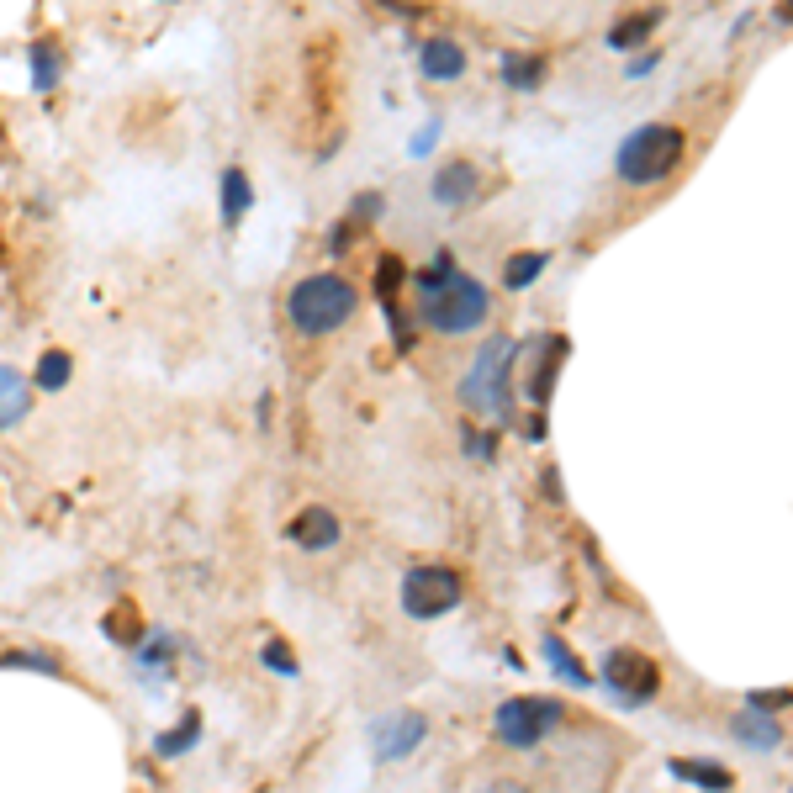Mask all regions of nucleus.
I'll list each match as a JSON object with an SVG mask.
<instances>
[{
    "instance_id": "nucleus-1",
    "label": "nucleus",
    "mask_w": 793,
    "mask_h": 793,
    "mask_svg": "<svg viewBox=\"0 0 793 793\" xmlns=\"http://www.w3.org/2000/svg\"><path fill=\"white\" fill-rule=\"evenodd\" d=\"M418 291H423L418 312L434 334H476V328L492 318V291L476 281V275L455 270L450 249L434 254V265L418 275Z\"/></svg>"
},
{
    "instance_id": "nucleus-2",
    "label": "nucleus",
    "mask_w": 793,
    "mask_h": 793,
    "mask_svg": "<svg viewBox=\"0 0 793 793\" xmlns=\"http://www.w3.org/2000/svg\"><path fill=\"white\" fill-rule=\"evenodd\" d=\"M355 307H360L355 286H349L344 275H334V270L302 275V281L291 286V297H286L291 328L307 334V339H323V334H334V328H344L349 318H355Z\"/></svg>"
},
{
    "instance_id": "nucleus-3",
    "label": "nucleus",
    "mask_w": 793,
    "mask_h": 793,
    "mask_svg": "<svg viewBox=\"0 0 793 793\" xmlns=\"http://www.w3.org/2000/svg\"><path fill=\"white\" fill-rule=\"evenodd\" d=\"M682 154H688V133H682V127L645 122V127H635V133L619 143L614 170H619L624 186H661V180H672Z\"/></svg>"
},
{
    "instance_id": "nucleus-4",
    "label": "nucleus",
    "mask_w": 793,
    "mask_h": 793,
    "mask_svg": "<svg viewBox=\"0 0 793 793\" xmlns=\"http://www.w3.org/2000/svg\"><path fill=\"white\" fill-rule=\"evenodd\" d=\"M513 355H519V344L513 339H487L476 349L471 371L460 376V402L476 413H492V418H513Z\"/></svg>"
},
{
    "instance_id": "nucleus-5",
    "label": "nucleus",
    "mask_w": 793,
    "mask_h": 793,
    "mask_svg": "<svg viewBox=\"0 0 793 793\" xmlns=\"http://www.w3.org/2000/svg\"><path fill=\"white\" fill-rule=\"evenodd\" d=\"M561 725H566L561 698H540V693H519V698H508V704H497V714H492V735L503 746H519V751L540 746L545 735L561 730Z\"/></svg>"
},
{
    "instance_id": "nucleus-6",
    "label": "nucleus",
    "mask_w": 793,
    "mask_h": 793,
    "mask_svg": "<svg viewBox=\"0 0 793 793\" xmlns=\"http://www.w3.org/2000/svg\"><path fill=\"white\" fill-rule=\"evenodd\" d=\"M603 688L619 698L624 709L645 704V698L661 693V667L645 651H630V645H614V651L603 656Z\"/></svg>"
},
{
    "instance_id": "nucleus-7",
    "label": "nucleus",
    "mask_w": 793,
    "mask_h": 793,
    "mask_svg": "<svg viewBox=\"0 0 793 793\" xmlns=\"http://www.w3.org/2000/svg\"><path fill=\"white\" fill-rule=\"evenodd\" d=\"M460 598H466V587H460L450 566H413L402 577V608L413 619H439L450 608H460Z\"/></svg>"
},
{
    "instance_id": "nucleus-8",
    "label": "nucleus",
    "mask_w": 793,
    "mask_h": 793,
    "mask_svg": "<svg viewBox=\"0 0 793 793\" xmlns=\"http://www.w3.org/2000/svg\"><path fill=\"white\" fill-rule=\"evenodd\" d=\"M423 741H429V719L418 709H397V714H381L371 725V751L376 762H402V756H413Z\"/></svg>"
},
{
    "instance_id": "nucleus-9",
    "label": "nucleus",
    "mask_w": 793,
    "mask_h": 793,
    "mask_svg": "<svg viewBox=\"0 0 793 793\" xmlns=\"http://www.w3.org/2000/svg\"><path fill=\"white\" fill-rule=\"evenodd\" d=\"M482 191V170H476L471 159H450L439 164L434 180H429V196L439 201V207H466V201Z\"/></svg>"
},
{
    "instance_id": "nucleus-10",
    "label": "nucleus",
    "mask_w": 793,
    "mask_h": 793,
    "mask_svg": "<svg viewBox=\"0 0 793 793\" xmlns=\"http://www.w3.org/2000/svg\"><path fill=\"white\" fill-rule=\"evenodd\" d=\"M529 349L540 360H534L529 376H519V386H524V397L534 402V408H545L550 386H556V371H561V360H566V339H529Z\"/></svg>"
},
{
    "instance_id": "nucleus-11",
    "label": "nucleus",
    "mask_w": 793,
    "mask_h": 793,
    "mask_svg": "<svg viewBox=\"0 0 793 793\" xmlns=\"http://www.w3.org/2000/svg\"><path fill=\"white\" fill-rule=\"evenodd\" d=\"M291 540H297L307 556L312 550H334L344 540V524H339V513H328V508H302L297 519H291Z\"/></svg>"
},
{
    "instance_id": "nucleus-12",
    "label": "nucleus",
    "mask_w": 793,
    "mask_h": 793,
    "mask_svg": "<svg viewBox=\"0 0 793 793\" xmlns=\"http://www.w3.org/2000/svg\"><path fill=\"white\" fill-rule=\"evenodd\" d=\"M418 64H423L429 80H460L466 75V48H460L455 38H429L423 53H418Z\"/></svg>"
},
{
    "instance_id": "nucleus-13",
    "label": "nucleus",
    "mask_w": 793,
    "mask_h": 793,
    "mask_svg": "<svg viewBox=\"0 0 793 793\" xmlns=\"http://www.w3.org/2000/svg\"><path fill=\"white\" fill-rule=\"evenodd\" d=\"M667 767H672V778L698 783V788H709V793L735 788V772H730V767H719V762H709V756H672Z\"/></svg>"
},
{
    "instance_id": "nucleus-14",
    "label": "nucleus",
    "mask_w": 793,
    "mask_h": 793,
    "mask_svg": "<svg viewBox=\"0 0 793 793\" xmlns=\"http://www.w3.org/2000/svg\"><path fill=\"white\" fill-rule=\"evenodd\" d=\"M730 735H735V741H746L751 751H778L783 746V725L772 714H756V709L735 714L730 719Z\"/></svg>"
},
{
    "instance_id": "nucleus-15",
    "label": "nucleus",
    "mask_w": 793,
    "mask_h": 793,
    "mask_svg": "<svg viewBox=\"0 0 793 793\" xmlns=\"http://www.w3.org/2000/svg\"><path fill=\"white\" fill-rule=\"evenodd\" d=\"M27 408H32V381L22 371H11V365H0V429L22 423Z\"/></svg>"
},
{
    "instance_id": "nucleus-16",
    "label": "nucleus",
    "mask_w": 793,
    "mask_h": 793,
    "mask_svg": "<svg viewBox=\"0 0 793 793\" xmlns=\"http://www.w3.org/2000/svg\"><path fill=\"white\" fill-rule=\"evenodd\" d=\"M503 80H508V90H519V96H534V90L545 85V59L540 53H503Z\"/></svg>"
},
{
    "instance_id": "nucleus-17",
    "label": "nucleus",
    "mask_w": 793,
    "mask_h": 793,
    "mask_svg": "<svg viewBox=\"0 0 793 793\" xmlns=\"http://www.w3.org/2000/svg\"><path fill=\"white\" fill-rule=\"evenodd\" d=\"M656 22H661V11H630V16H619V22L608 27V48L630 53L635 43L651 38V27H656Z\"/></svg>"
},
{
    "instance_id": "nucleus-18",
    "label": "nucleus",
    "mask_w": 793,
    "mask_h": 793,
    "mask_svg": "<svg viewBox=\"0 0 793 793\" xmlns=\"http://www.w3.org/2000/svg\"><path fill=\"white\" fill-rule=\"evenodd\" d=\"M254 207V191H249V175L244 170H223V223L238 228Z\"/></svg>"
},
{
    "instance_id": "nucleus-19",
    "label": "nucleus",
    "mask_w": 793,
    "mask_h": 793,
    "mask_svg": "<svg viewBox=\"0 0 793 793\" xmlns=\"http://www.w3.org/2000/svg\"><path fill=\"white\" fill-rule=\"evenodd\" d=\"M27 59H32V90H43V96H48V90L59 85V48H53L48 38H38V43L27 48Z\"/></svg>"
},
{
    "instance_id": "nucleus-20",
    "label": "nucleus",
    "mask_w": 793,
    "mask_h": 793,
    "mask_svg": "<svg viewBox=\"0 0 793 793\" xmlns=\"http://www.w3.org/2000/svg\"><path fill=\"white\" fill-rule=\"evenodd\" d=\"M69 376H75V360H69L64 349H48V355L38 360V376H32V386H38V392H64Z\"/></svg>"
},
{
    "instance_id": "nucleus-21",
    "label": "nucleus",
    "mask_w": 793,
    "mask_h": 793,
    "mask_svg": "<svg viewBox=\"0 0 793 793\" xmlns=\"http://www.w3.org/2000/svg\"><path fill=\"white\" fill-rule=\"evenodd\" d=\"M545 661H550V667H556V672L571 682V688H593V672H587L582 661L571 656V645H566V640H545Z\"/></svg>"
},
{
    "instance_id": "nucleus-22",
    "label": "nucleus",
    "mask_w": 793,
    "mask_h": 793,
    "mask_svg": "<svg viewBox=\"0 0 793 793\" xmlns=\"http://www.w3.org/2000/svg\"><path fill=\"white\" fill-rule=\"evenodd\" d=\"M550 265V254H540V249H524V254H513L508 260V270H503V281H508V291H524L534 275H540Z\"/></svg>"
},
{
    "instance_id": "nucleus-23",
    "label": "nucleus",
    "mask_w": 793,
    "mask_h": 793,
    "mask_svg": "<svg viewBox=\"0 0 793 793\" xmlns=\"http://www.w3.org/2000/svg\"><path fill=\"white\" fill-rule=\"evenodd\" d=\"M397 286H402V260H397V254H381V265H376V297H381L386 312H397Z\"/></svg>"
},
{
    "instance_id": "nucleus-24",
    "label": "nucleus",
    "mask_w": 793,
    "mask_h": 793,
    "mask_svg": "<svg viewBox=\"0 0 793 793\" xmlns=\"http://www.w3.org/2000/svg\"><path fill=\"white\" fill-rule=\"evenodd\" d=\"M106 635H112L117 645H138L143 619L133 614V603H122V608H112V614H106Z\"/></svg>"
},
{
    "instance_id": "nucleus-25",
    "label": "nucleus",
    "mask_w": 793,
    "mask_h": 793,
    "mask_svg": "<svg viewBox=\"0 0 793 793\" xmlns=\"http://www.w3.org/2000/svg\"><path fill=\"white\" fill-rule=\"evenodd\" d=\"M196 735H201V714H186V725L170 730V735H159V746H154V751L164 756V762H170V756H180V751H191V746H196Z\"/></svg>"
},
{
    "instance_id": "nucleus-26",
    "label": "nucleus",
    "mask_w": 793,
    "mask_h": 793,
    "mask_svg": "<svg viewBox=\"0 0 793 793\" xmlns=\"http://www.w3.org/2000/svg\"><path fill=\"white\" fill-rule=\"evenodd\" d=\"M11 667H22V672H48V677H59V661H53V656H38V651H0V672H11Z\"/></svg>"
},
{
    "instance_id": "nucleus-27",
    "label": "nucleus",
    "mask_w": 793,
    "mask_h": 793,
    "mask_svg": "<svg viewBox=\"0 0 793 793\" xmlns=\"http://www.w3.org/2000/svg\"><path fill=\"white\" fill-rule=\"evenodd\" d=\"M265 667L281 672V677H297V656H291L281 640H265Z\"/></svg>"
},
{
    "instance_id": "nucleus-28",
    "label": "nucleus",
    "mask_w": 793,
    "mask_h": 793,
    "mask_svg": "<svg viewBox=\"0 0 793 793\" xmlns=\"http://www.w3.org/2000/svg\"><path fill=\"white\" fill-rule=\"evenodd\" d=\"M746 704H751L756 714H772V709H783V704H788V688H778V693H751Z\"/></svg>"
},
{
    "instance_id": "nucleus-29",
    "label": "nucleus",
    "mask_w": 793,
    "mask_h": 793,
    "mask_svg": "<svg viewBox=\"0 0 793 793\" xmlns=\"http://www.w3.org/2000/svg\"><path fill=\"white\" fill-rule=\"evenodd\" d=\"M466 450L482 455V460H492V439H487V434H466Z\"/></svg>"
},
{
    "instance_id": "nucleus-30",
    "label": "nucleus",
    "mask_w": 793,
    "mask_h": 793,
    "mask_svg": "<svg viewBox=\"0 0 793 793\" xmlns=\"http://www.w3.org/2000/svg\"><path fill=\"white\" fill-rule=\"evenodd\" d=\"M355 212H360V217H376V212H381V196H371V191H365V196L355 201Z\"/></svg>"
},
{
    "instance_id": "nucleus-31",
    "label": "nucleus",
    "mask_w": 793,
    "mask_h": 793,
    "mask_svg": "<svg viewBox=\"0 0 793 793\" xmlns=\"http://www.w3.org/2000/svg\"><path fill=\"white\" fill-rule=\"evenodd\" d=\"M645 69H656V53H645V59H630V80H640Z\"/></svg>"
},
{
    "instance_id": "nucleus-32",
    "label": "nucleus",
    "mask_w": 793,
    "mask_h": 793,
    "mask_svg": "<svg viewBox=\"0 0 793 793\" xmlns=\"http://www.w3.org/2000/svg\"><path fill=\"white\" fill-rule=\"evenodd\" d=\"M487 793H524L519 783H497V788H487Z\"/></svg>"
}]
</instances>
